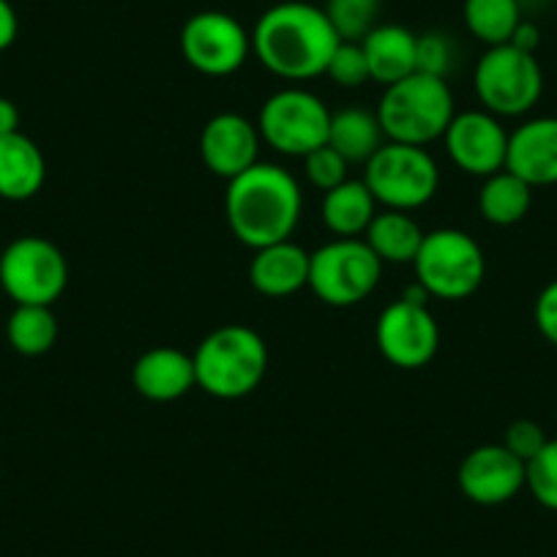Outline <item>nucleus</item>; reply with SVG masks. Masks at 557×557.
I'll return each mask as SVG.
<instances>
[{
	"mask_svg": "<svg viewBox=\"0 0 557 557\" xmlns=\"http://www.w3.org/2000/svg\"><path fill=\"white\" fill-rule=\"evenodd\" d=\"M508 173L533 189L557 184V117H530L508 134Z\"/></svg>",
	"mask_w": 557,
	"mask_h": 557,
	"instance_id": "dca6fc26",
	"label": "nucleus"
},
{
	"mask_svg": "<svg viewBox=\"0 0 557 557\" xmlns=\"http://www.w3.org/2000/svg\"><path fill=\"white\" fill-rule=\"evenodd\" d=\"M385 134L377 121V112L361 107H345L331 112L329 146L345 159L347 164H367L383 148Z\"/></svg>",
	"mask_w": 557,
	"mask_h": 557,
	"instance_id": "412c9836",
	"label": "nucleus"
},
{
	"mask_svg": "<svg viewBox=\"0 0 557 557\" xmlns=\"http://www.w3.org/2000/svg\"><path fill=\"white\" fill-rule=\"evenodd\" d=\"M377 216V200L363 181L339 184L323 195V224L336 238H363Z\"/></svg>",
	"mask_w": 557,
	"mask_h": 557,
	"instance_id": "5701e85b",
	"label": "nucleus"
},
{
	"mask_svg": "<svg viewBox=\"0 0 557 557\" xmlns=\"http://www.w3.org/2000/svg\"><path fill=\"white\" fill-rule=\"evenodd\" d=\"M323 12L342 41H361L377 25L380 0H329Z\"/></svg>",
	"mask_w": 557,
	"mask_h": 557,
	"instance_id": "bb28decb",
	"label": "nucleus"
},
{
	"mask_svg": "<svg viewBox=\"0 0 557 557\" xmlns=\"http://www.w3.org/2000/svg\"><path fill=\"white\" fill-rule=\"evenodd\" d=\"M473 88L486 112L497 117H522L544 94V72L533 52L497 45L475 63Z\"/></svg>",
	"mask_w": 557,
	"mask_h": 557,
	"instance_id": "6e6552de",
	"label": "nucleus"
},
{
	"mask_svg": "<svg viewBox=\"0 0 557 557\" xmlns=\"http://www.w3.org/2000/svg\"><path fill=\"white\" fill-rule=\"evenodd\" d=\"M454 50L443 34H424L416 39V72L446 79L451 72Z\"/></svg>",
	"mask_w": 557,
	"mask_h": 557,
	"instance_id": "7c9ffc66",
	"label": "nucleus"
},
{
	"mask_svg": "<svg viewBox=\"0 0 557 557\" xmlns=\"http://www.w3.org/2000/svg\"><path fill=\"white\" fill-rule=\"evenodd\" d=\"M363 168V184L369 186L377 206L388 211L410 213L424 208L441 186L437 162L421 146L383 143V148Z\"/></svg>",
	"mask_w": 557,
	"mask_h": 557,
	"instance_id": "423d86ee",
	"label": "nucleus"
},
{
	"mask_svg": "<svg viewBox=\"0 0 557 557\" xmlns=\"http://www.w3.org/2000/svg\"><path fill=\"white\" fill-rule=\"evenodd\" d=\"M459 490L475 506H503L528 486V465L503 443L473 448L459 465Z\"/></svg>",
	"mask_w": 557,
	"mask_h": 557,
	"instance_id": "4468645a",
	"label": "nucleus"
},
{
	"mask_svg": "<svg viewBox=\"0 0 557 557\" xmlns=\"http://www.w3.org/2000/svg\"><path fill=\"white\" fill-rule=\"evenodd\" d=\"M339 41L323 9L307 0L276 3L262 12L251 30V52L257 61L287 83L325 74Z\"/></svg>",
	"mask_w": 557,
	"mask_h": 557,
	"instance_id": "f257e3e1",
	"label": "nucleus"
},
{
	"mask_svg": "<svg viewBox=\"0 0 557 557\" xmlns=\"http://www.w3.org/2000/svg\"><path fill=\"white\" fill-rule=\"evenodd\" d=\"M197 388L213 399H244L255 394L268 372V345L255 329L240 323L211 331L197 345L195 356Z\"/></svg>",
	"mask_w": 557,
	"mask_h": 557,
	"instance_id": "7ed1b4c3",
	"label": "nucleus"
},
{
	"mask_svg": "<svg viewBox=\"0 0 557 557\" xmlns=\"http://www.w3.org/2000/svg\"><path fill=\"white\" fill-rule=\"evenodd\" d=\"M374 112L388 143L421 148L443 139L448 123L457 115L446 79L418 72L388 85Z\"/></svg>",
	"mask_w": 557,
	"mask_h": 557,
	"instance_id": "20e7f679",
	"label": "nucleus"
},
{
	"mask_svg": "<svg viewBox=\"0 0 557 557\" xmlns=\"http://www.w3.org/2000/svg\"><path fill=\"white\" fill-rule=\"evenodd\" d=\"M446 153L465 175L473 178H490V175L506 170L508 157V132L500 117L486 110L457 112L448 123Z\"/></svg>",
	"mask_w": 557,
	"mask_h": 557,
	"instance_id": "ddd939ff",
	"label": "nucleus"
},
{
	"mask_svg": "<svg viewBox=\"0 0 557 557\" xmlns=\"http://www.w3.org/2000/svg\"><path fill=\"white\" fill-rule=\"evenodd\" d=\"M380 356L396 369H424L441 350V325L426 304H388L374 325Z\"/></svg>",
	"mask_w": 557,
	"mask_h": 557,
	"instance_id": "f8f14e48",
	"label": "nucleus"
},
{
	"mask_svg": "<svg viewBox=\"0 0 557 557\" xmlns=\"http://www.w3.org/2000/svg\"><path fill=\"white\" fill-rule=\"evenodd\" d=\"M555 3H557V0H555Z\"/></svg>",
	"mask_w": 557,
	"mask_h": 557,
	"instance_id": "e433bc0d",
	"label": "nucleus"
},
{
	"mask_svg": "<svg viewBox=\"0 0 557 557\" xmlns=\"http://www.w3.org/2000/svg\"><path fill=\"white\" fill-rule=\"evenodd\" d=\"M347 170H350V164H347L329 143H325L323 148H314L312 153L304 157V173H307V181L314 189L323 191V195L336 189L339 184H345Z\"/></svg>",
	"mask_w": 557,
	"mask_h": 557,
	"instance_id": "c756f323",
	"label": "nucleus"
},
{
	"mask_svg": "<svg viewBox=\"0 0 557 557\" xmlns=\"http://www.w3.org/2000/svg\"><path fill=\"white\" fill-rule=\"evenodd\" d=\"M20 132V110L12 99L0 96V137Z\"/></svg>",
	"mask_w": 557,
	"mask_h": 557,
	"instance_id": "c9c22d12",
	"label": "nucleus"
},
{
	"mask_svg": "<svg viewBox=\"0 0 557 557\" xmlns=\"http://www.w3.org/2000/svg\"><path fill=\"white\" fill-rule=\"evenodd\" d=\"M546 441H549V437H546L544 426L530 421V418H517V421L508 424L506 437H503V446H506L513 457H519L524 465H528L530 459L546 446Z\"/></svg>",
	"mask_w": 557,
	"mask_h": 557,
	"instance_id": "2f4dec72",
	"label": "nucleus"
},
{
	"mask_svg": "<svg viewBox=\"0 0 557 557\" xmlns=\"http://www.w3.org/2000/svg\"><path fill=\"white\" fill-rule=\"evenodd\" d=\"M47 181V162L41 148L23 132L0 137V197L25 202L41 191Z\"/></svg>",
	"mask_w": 557,
	"mask_h": 557,
	"instance_id": "6ab92c4d",
	"label": "nucleus"
},
{
	"mask_svg": "<svg viewBox=\"0 0 557 557\" xmlns=\"http://www.w3.org/2000/svg\"><path fill=\"white\" fill-rule=\"evenodd\" d=\"M249 285L265 298L296 296L309 287V251L293 244V238L255 249L249 262Z\"/></svg>",
	"mask_w": 557,
	"mask_h": 557,
	"instance_id": "a211bd4d",
	"label": "nucleus"
},
{
	"mask_svg": "<svg viewBox=\"0 0 557 557\" xmlns=\"http://www.w3.org/2000/svg\"><path fill=\"white\" fill-rule=\"evenodd\" d=\"M533 320L539 334L557 347V278H552L549 285L539 293L533 307Z\"/></svg>",
	"mask_w": 557,
	"mask_h": 557,
	"instance_id": "473e14b6",
	"label": "nucleus"
},
{
	"mask_svg": "<svg viewBox=\"0 0 557 557\" xmlns=\"http://www.w3.org/2000/svg\"><path fill=\"white\" fill-rule=\"evenodd\" d=\"M7 339L14 352L25 358H39L50 352L58 342V320L52 307L36 304H14L9 314Z\"/></svg>",
	"mask_w": 557,
	"mask_h": 557,
	"instance_id": "393cba45",
	"label": "nucleus"
},
{
	"mask_svg": "<svg viewBox=\"0 0 557 557\" xmlns=\"http://www.w3.org/2000/svg\"><path fill=\"white\" fill-rule=\"evenodd\" d=\"M535 503L557 513V437H549L546 446L528 462V486Z\"/></svg>",
	"mask_w": 557,
	"mask_h": 557,
	"instance_id": "cd10ccee",
	"label": "nucleus"
},
{
	"mask_svg": "<svg viewBox=\"0 0 557 557\" xmlns=\"http://www.w3.org/2000/svg\"><path fill=\"white\" fill-rule=\"evenodd\" d=\"M424 235L426 233L418 227L410 213L383 208L363 233V240L380 257L383 265H412L418 249L424 244Z\"/></svg>",
	"mask_w": 557,
	"mask_h": 557,
	"instance_id": "4be33fe9",
	"label": "nucleus"
},
{
	"mask_svg": "<svg viewBox=\"0 0 557 557\" xmlns=\"http://www.w3.org/2000/svg\"><path fill=\"white\" fill-rule=\"evenodd\" d=\"M325 77L331 79L339 88H361L363 83H369V66L367 55H363L361 41H339V47L331 55L329 69H325Z\"/></svg>",
	"mask_w": 557,
	"mask_h": 557,
	"instance_id": "c85d7f7f",
	"label": "nucleus"
},
{
	"mask_svg": "<svg viewBox=\"0 0 557 557\" xmlns=\"http://www.w3.org/2000/svg\"><path fill=\"white\" fill-rule=\"evenodd\" d=\"M462 17L465 28L486 47L508 45L522 23L519 0H465Z\"/></svg>",
	"mask_w": 557,
	"mask_h": 557,
	"instance_id": "a878e982",
	"label": "nucleus"
},
{
	"mask_svg": "<svg viewBox=\"0 0 557 557\" xmlns=\"http://www.w3.org/2000/svg\"><path fill=\"white\" fill-rule=\"evenodd\" d=\"M69 285V262L61 246L41 235H23L0 255V287L14 304L52 307Z\"/></svg>",
	"mask_w": 557,
	"mask_h": 557,
	"instance_id": "9d476101",
	"label": "nucleus"
},
{
	"mask_svg": "<svg viewBox=\"0 0 557 557\" xmlns=\"http://www.w3.org/2000/svg\"><path fill=\"white\" fill-rule=\"evenodd\" d=\"M304 213V195L296 175L278 164L257 162L227 181L224 216L230 233L249 249L282 244L296 233Z\"/></svg>",
	"mask_w": 557,
	"mask_h": 557,
	"instance_id": "f03ea898",
	"label": "nucleus"
},
{
	"mask_svg": "<svg viewBox=\"0 0 557 557\" xmlns=\"http://www.w3.org/2000/svg\"><path fill=\"white\" fill-rule=\"evenodd\" d=\"M416 282L441 301H465L473 296L486 276L484 249L465 230L441 227L424 235L418 249Z\"/></svg>",
	"mask_w": 557,
	"mask_h": 557,
	"instance_id": "39448f33",
	"label": "nucleus"
},
{
	"mask_svg": "<svg viewBox=\"0 0 557 557\" xmlns=\"http://www.w3.org/2000/svg\"><path fill=\"white\" fill-rule=\"evenodd\" d=\"M383 262L363 238H336L309 251V290L336 309L358 307L380 285Z\"/></svg>",
	"mask_w": 557,
	"mask_h": 557,
	"instance_id": "0eeeda50",
	"label": "nucleus"
},
{
	"mask_svg": "<svg viewBox=\"0 0 557 557\" xmlns=\"http://www.w3.org/2000/svg\"><path fill=\"white\" fill-rule=\"evenodd\" d=\"M331 110L320 96L304 88H282L271 94L257 117V132L265 146L282 157L304 159L329 143Z\"/></svg>",
	"mask_w": 557,
	"mask_h": 557,
	"instance_id": "1a4fd4ad",
	"label": "nucleus"
},
{
	"mask_svg": "<svg viewBox=\"0 0 557 557\" xmlns=\"http://www.w3.org/2000/svg\"><path fill=\"white\" fill-rule=\"evenodd\" d=\"M260 132L257 123L238 112H219L202 126L200 157L208 173L233 181L260 162Z\"/></svg>",
	"mask_w": 557,
	"mask_h": 557,
	"instance_id": "2eb2a0df",
	"label": "nucleus"
},
{
	"mask_svg": "<svg viewBox=\"0 0 557 557\" xmlns=\"http://www.w3.org/2000/svg\"><path fill=\"white\" fill-rule=\"evenodd\" d=\"M132 383L143 399L175 401L197 388L195 361L189 352L178 350V347H151L134 361Z\"/></svg>",
	"mask_w": 557,
	"mask_h": 557,
	"instance_id": "f3484780",
	"label": "nucleus"
},
{
	"mask_svg": "<svg viewBox=\"0 0 557 557\" xmlns=\"http://www.w3.org/2000/svg\"><path fill=\"white\" fill-rule=\"evenodd\" d=\"M533 206V186L524 184L519 175L500 170L484 178L479 189V211L495 227H511L530 213Z\"/></svg>",
	"mask_w": 557,
	"mask_h": 557,
	"instance_id": "b1692460",
	"label": "nucleus"
},
{
	"mask_svg": "<svg viewBox=\"0 0 557 557\" xmlns=\"http://www.w3.org/2000/svg\"><path fill=\"white\" fill-rule=\"evenodd\" d=\"M20 34V20L14 7L9 0H0V52H7L9 47L17 41Z\"/></svg>",
	"mask_w": 557,
	"mask_h": 557,
	"instance_id": "72a5a7b5",
	"label": "nucleus"
},
{
	"mask_svg": "<svg viewBox=\"0 0 557 557\" xmlns=\"http://www.w3.org/2000/svg\"><path fill=\"white\" fill-rule=\"evenodd\" d=\"M416 39L405 25H374L361 39L369 77L383 88L416 74Z\"/></svg>",
	"mask_w": 557,
	"mask_h": 557,
	"instance_id": "aec40b11",
	"label": "nucleus"
},
{
	"mask_svg": "<svg viewBox=\"0 0 557 557\" xmlns=\"http://www.w3.org/2000/svg\"><path fill=\"white\" fill-rule=\"evenodd\" d=\"M181 55L206 77H230L251 55V34L224 12H197L181 28Z\"/></svg>",
	"mask_w": 557,
	"mask_h": 557,
	"instance_id": "9b49d317",
	"label": "nucleus"
},
{
	"mask_svg": "<svg viewBox=\"0 0 557 557\" xmlns=\"http://www.w3.org/2000/svg\"><path fill=\"white\" fill-rule=\"evenodd\" d=\"M508 45H513L517 50H522V52H533V55H535V50H539V45H541L539 25L522 20V23L517 25V30H513V36H511V41H508Z\"/></svg>",
	"mask_w": 557,
	"mask_h": 557,
	"instance_id": "f704fd0d",
	"label": "nucleus"
}]
</instances>
